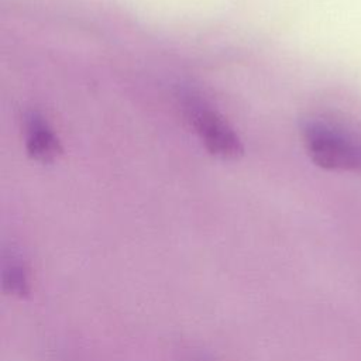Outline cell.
Segmentation results:
<instances>
[{
    "label": "cell",
    "instance_id": "obj_2",
    "mask_svg": "<svg viewBox=\"0 0 361 361\" xmlns=\"http://www.w3.org/2000/svg\"><path fill=\"white\" fill-rule=\"evenodd\" d=\"M185 110L188 121L213 157L223 161H235L243 157V142L223 116L195 96L186 97Z\"/></svg>",
    "mask_w": 361,
    "mask_h": 361
},
{
    "label": "cell",
    "instance_id": "obj_1",
    "mask_svg": "<svg viewBox=\"0 0 361 361\" xmlns=\"http://www.w3.org/2000/svg\"><path fill=\"white\" fill-rule=\"evenodd\" d=\"M302 140L309 158L329 171H361V138L323 121H305Z\"/></svg>",
    "mask_w": 361,
    "mask_h": 361
},
{
    "label": "cell",
    "instance_id": "obj_3",
    "mask_svg": "<svg viewBox=\"0 0 361 361\" xmlns=\"http://www.w3.org/2000/svg\"><path fill=\"white\" fill-rule=\"evenodd\" d=\"M25 149L30 158L51 164L61 154V145L48 123L34 111L25 116Z\"/></svg>",
    "mask_w": 361,
    "mask_h": 361
},
{
    "label": "cell",
    "instance_id": "obj_4",
    "mask_svg": "<svg viewBox=\"0 0 361 361\" xmlns=\"http://www.w3.org/2000/svg\"><path fill=\"white\" fill-rule=\"evenodd\" d=\"M1 289L7 295H13L17 298H28L30 296V281L27 268L23 262L16 261V255L11 254V259L4 262L1 271Z\"/></svg>",
    "mask_w": 361,
    "mask_h": 361
}]
</instances>
